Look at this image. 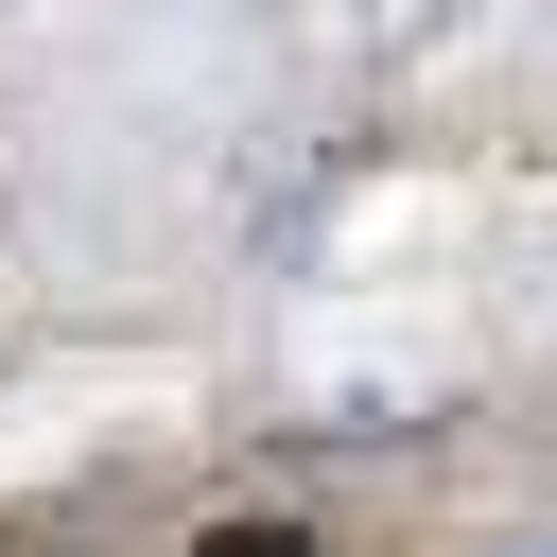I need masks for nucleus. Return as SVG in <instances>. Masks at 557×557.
Listing matches in <instances>:
<instances>
[{
  "instance_id": "nucleus-1",
  "label": "nucleus",
  "mask_w": 557,
  "mask_h": 557,
  "mask_svg": "<svg viewBox=\"0 0 557 557\" xmlns=\"http://www.w3.org/2000/svg\"><path fill=\"white\" fill-rule=\"evenodd\" d=\"M174 557H313L296 522H209V540H174Z\"/></svg>"
}]
</instances>
